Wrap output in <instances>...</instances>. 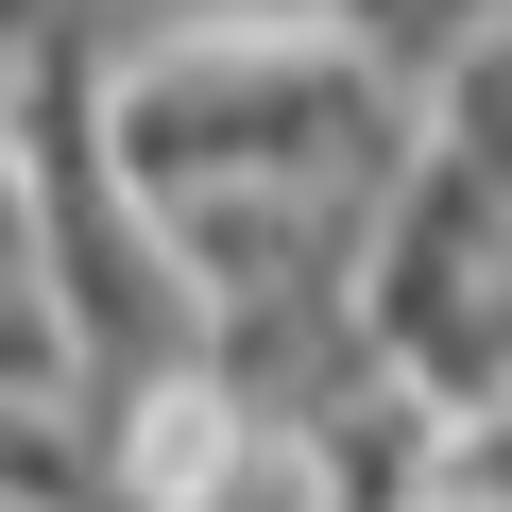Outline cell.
<instances>
[{"mask_svg":"<svg viewBox=\"0 0 512 512\" xmlns=\"http://www.w3.org/2000/svg\"><path fill=\"white\" fill-rule=\"evenodd\" d=\"M444 171L512 205V18H495V35L461 52V69H444Z\"/></svg>","mask_w":512,"mask_h":512,"instance_id":"obj_1","label":"cell"},{"mask_svg":"<svg viewBox=\"0 0 512 512\" xmlns=\"http://www.w3.org/2000/svg\"><path fill=\"white\" fill-rule=\"evenodd\" d=\"M342 18H359V52H376V69H427V52L461 69V52L495 35V0H342Z\"/></svg>","mask_w":512,"mask_h":512,"instance_id":"obj_2","label":"cell"}]
</instances>
